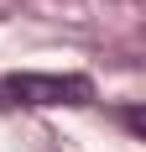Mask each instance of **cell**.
<instances>
[{
	"mask_svg": "<svg viewBox=\"0 0 146 152\" xmlns=\"http://www.w3.org/2000/svg\"><path fill=\"white\" fill-rule=\"evenodd\" d=\"M0 94L16 105H89L94 84L84 74H11Z\"/></svg>",
	"mask_w": 146,
	"mask_h": 152,
	"instance_id": "6da1fadb",
	"label": "cell"
}]
</instances>
